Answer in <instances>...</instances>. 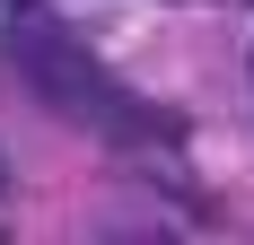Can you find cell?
I'll list each match as a JSON object with an SVG mask.
<instances>
[]
</instances>
